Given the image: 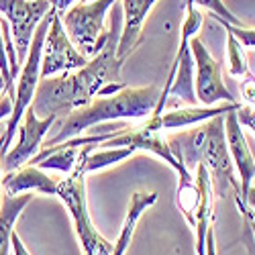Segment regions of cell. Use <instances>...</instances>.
Returning a JSON list of instances; mask_svg holds the SVG:
<instances>
[{
	"label": "cell",
	"mask_w": 255,
	"mask_h": 255,
	"mask_svg": "<svg viewBox=\"0 0 255 255\" xmlns=\"http://www.w3.org/2000/svg\"><path fill=\"white\" fill-rule=\"evenodd\" d=\"M123 29V20L113 6V16L109 25V39L104 47L88 59V63L80 70L63 72L51 78H41L29 109L39 117H57V121L66 119L76 109H82L98 96L100 88L121 80L123 61L117 57V45Z\"/></svg>",
	"instance_id": "obj_1"
},
{
	"label": "cell",
	"mask_w": 255,
	"mask_h": 255,
	"mask_svg": "<svg viewBox=\"0 0 255 255\" xmlns=\"http://www.w3.org/2000/svg\"><path fill=\"white\" fill-rule=\"evenodd\" d=\"M167 143L172 147L176 159L182 161L190 172L196 169L198 163L206 167L212 192H217L221 198L233 192L235 200H241L239 178L225 137V115L194 125L192 131L169 135Z\"/></svg>",
	"instance_id": "obj_2"
},
{
	"label": "cell",
	"mask_w": 255,
	"mask_h": 255,
	"mask_svg": "<svg viewBox=\"0 0 255 255\" xmlns=\"http://www.w3.org/2000/svg\"><path fill=\"white\" fill-rule=\"evenodd\" d=\"M159 94L161 90L157 86H143V88L125 86L117 94L92 98L90 104L76 109L66 119L57 121L53 125L55 133L51 137H45L41 147H51L72 137H78L96 125L117 123V121H143L155 111Z\"/></svg>",
	"instance_id": "obj_3"
},
{
	"label": "cell",
	"mask_w": 255,
	"mask_h": 255,
	"mask_svg": "<svg viewBox=\"0 0 255 255\" xmlns=\"http://www.w3.org/2000/svg\"><path fill=\"white\" fill-rule=\"evenodd\" d=\"M98 145H86L78 165L66 174L61 180H57V192L55 196L63 202L66 210L74 221V229L80 241V247L84 255H113L115 243L106 241L98 229L94 227L90 212H88V200H86V169H84V157L92 153Z\"/></svg>",
	"instance_id": "obj_4"
},
{
	"label": "cell",
	"mask_w": 255,
	"mask_h": 255,
	"mask_svg": "<svg viewBox=\"0 0 255 255\" xmlns=\"http://www.w3.org/2000/svg\"><path fill=\"white\" fill-rule=\"evenodd\" d=\"M55 10L51 8V12L37 25L33 39H31V47L27 53L25 63L20 66V74L16 78V88H14V98H12V113L6 119V129L0 133V141H2V153H6L12 145V139L16 135V127L23 119L25 111L31 106L37 84L41 80V53H43V43H45V35L49 31L51 18H53Z\"/></svg>",
	"instance_id": "obj_5"
},
{
	"label": "cell",
	"mask_w": 255,
	"mask_h": 255,
	"mask_svg": "<svg viewBox=\"0 0 255 255\" xmlns=\"http://www.w3.org/2000/svg\"><path fill=\"white\" fill-rule=\"evenodd\" d=\"M117 4V0H90L76 2L70 10L61 14L72 43L88 59L94 57L109 39V29H104L106 12Z\"/></svg>",
	"instance_id": "obj_6"
},
{
	"label": "cell",
	"mask_w": 255,
	"mask_h": 255,
	"mask_svg": "<svg viewBox=\"0 0 255 255\" xmlns=\"http://www.w3.org/2000/svg\"><path fill=\"white\" fill-rule=\"evenodd\" d=\"M100 147H133V149H141V151H149L161 159H165V163L172 165L180 182H192L194 176L192 172L176 159V155L172 153V147H169L167 139L163 137V123H161V113H151L147 119H143L139 125L133 127H125V129L115 135L113 139L100 143Z\"/></svg>",
	"instance_id": "obj_7"
},
{
	"label": "cell",
	"mask_w": 255,
	"mask_h": 255,
	"mask_svg": "<svg viewBox=\"0 0 255 255\" xmlns=\"http://www.w3.org/2000/svg\"><path fill=\"white\" fill-rule=\"evenodd\" d=\"M0 12L10 25L16 59L23 66L37 25L51 12L49 0H0Z\"/></svg>",
	"instance_id": "obj_8"
},
{
	"label": "cell",
	"mask_w": 255,
	"mask_h": 255,
	"mask_svg": "<svg viewBox=\"0 0 255 255\" xmlns=\"http://www.w3.org/2000/svg\"><path fill=\"white\" fill-rule=\"evenodd\" d=\"M88 63V57L80 53L78 47L72 43V39L63 27L61 14H53L49 31L45 35L43 53H41V78H51L63 72L80 70Z\"/></svg>",
	"instance_id": "obj_9"
},
{
	"label": "cell",
	"mask_w": 255,
	"mask_h": 255,
	"mask_svg": "<svg viewBox=\"0 0 255 255\" xmlns=\"http://www.w3.org/2000/svg\"><path fill=\"white\" fill-rule=\"evenodd\" d=\"M190 51L194 57V86L196 98L202 106H217L219 102H237L223 82V66L208 53L198 37L190 39Z\"/></svg>",
	"instance_id": "obj_10"
},
{
	"label": "cell",
	"mask_w": 255,
	"mask_h": 255,
	"mask_svg": "<svg viewBox=\"0 0 255 255\" xmlns=\"http://www.w3.org/2000/svg\"><path fill=\"white\" fill-rule=\"evenodd\" d=\"M57 123V117H47L39 119L31 109L25 111L23 119H20L16 131H18V141L10 145V149L2 155V172H14V169L27 165L41 149L45 137L53 129V125Z\"/></svg>",
	"instance_id": "obj_11"
},
{
	"label": "cell",
	"mask_w": 255,
	"mask_h": 255,
	"mask_svg": "<svg viewBox=\"0 0 255 255\" xmlns=\"http://www.w3.org/2000/svg\"><path fill=\"white\" fill-rule=\"evenodd\" d=\"M225 137H227V147H229L233 165H235V172L239 178L241 200H245L247 190L253 186V180H255V157L249 149L247 137L243 133V127L237 121L235 111L225 115Z\"/></svg>",
	"instance_id": "obj_12"
},
{
	"label": "cell",
	"mask_w": 255,
	"mask_h": 255,
	"mask_svg": "<svg viewBox=\"0 0 255 255\" xmlns=\"http://www.w3.org/2000/svg\"><path fill=\"white\" fill-rule=\"evenodd\" d=\"M163 88L167 92V98L169 96L180 98L188 102V106L198 104L196 86H194V57H192V51H190V41L188 43L180 41V49L176 53V59L172 63V70H169Z\"/></svg>",
	"instance_id": "obj_13"
},
{
	"label": "cell",
	"mask_w": 255,
	"mask_h": 255,
	"mask_svg": "<svg viewBox=\"0 0 255 255\" xmlns=\"http://www.w3.org/2000/svg\"><path fill=\"white\" fill-rule=\"evenodd\" d=\"M157 0H123V29L117 45V57L125 61L141 41V29L147 14L151 12Z\"/></svg>",
	"instance_id": "obj_14"
},
{
	"label": "cell",
	"mask_w": 255,
	"mask_h": 255,
	"mask_svg": "<svg viewBox=\"0 0 255 255\" xmlns=\"http://www.w3.org/2000/svg\"><path fill=\"white\" fill-rule=\"evenodd\" d=\"M2 192L16 196V194H25V192H41V194H49L55 196L57 192V180L45 174L41 167L37 165H23L14 169V172L4 174L2 178Z\"/></svg>",
	"instance_id": "obj_15"
},
{
	"label": "cell",
	"mask_w": 255,
	"mask_h": 255,
	"mask_svg": "<svg viewBox=\"0 0 255 255\" xmlns=\"http://www.w3.org/2000/svg\"><path fill=\"white\" fill-rule=\"evenodd\" d=\"M241 102H223L217 106H186V109H174L161 113L163 131L174 129H186V127H194L200 123H206L215 117H223L231 111H237Z\"/></svg>",
	"instance_id": "obj_16"
},
{
	"label": "cell",
	"mask_w": 255,
	"mask_h": 255,
	"mask_svg": "<svg viewBox=\"0 0 255 255\" xmlns=\"http://www.w3.org/2000/svg\"><path fill=\"white\" fill-rule=\"evenodd\" d=\"M157 202V192H147V190H139L131 196V202H129V210H127V217L123 221V227H121V233H119V239L115 243V251L113 255H125L127 253V247L131 245V239H133V233H135V227L139 223V219L143 217V212L153 206Z\"/></svg>",
	"instance_id": "obj_17"
},
{
	"label": "cell",
	"mask_w": 255,
	"mask_h": 255,
	"mask_svg": "<svg viewBox=\"0 0 255 255\" xmlns=\"http://www.w3.org/2000/svg\"><path fill=\"white\" fill-rule=\"evenodd\" d=\"M33 192L25 194H4L2 202H0V255H10V241H12V233H14V223L20 217V212L25 210V206L31 202Z\"/></svg>",
	"instance_id": "obj_18"
},
{
	"label": "cell",
	"mask_w": 255,
	"mask_h": 255,
	"mask_svg": "<svg viewBox=\"0 0 255 255\" xmlns=\"http://www.w3.org/2000/svg\"><path fill=\"white\" fill-rule=\"evenodd\" d=\"M135 151L137 149H133V147H106L102 151H92L84 157V169H86V174L106 169L111 165H117L125 159H129L131 155H135Z\"/></svg>",
	"instance_id": "obj_19"
},
{
	"label": "cell",
	"mask_w": 255,
	"mask_h": 255,
	"mask_svg": "<svg viewBox=\"0 0 255 255\" xmlns=\"http://www.w3.org/2000/svg\"><path fill=\"white\" fill-rule=\"evenodd\" d=\"M200 204V190L196 186V182H180L178 186V206L184 212L186 221L196 227V210Z\"/></svg>",
	"instance_id": "obj_20"
},
{
	"label": "cell",
	"mask_w": 255,
	"mask_h": 255,
	"mask_svg": "<svg viewBox=\"0 0 255 255\" xmlns=\"http://www.w3.org/2000/svg\"><path fill=\"white\" fill-rule=\"evenodd\" d=\"M227 59H229V74L231 76L243 78V76H247L251 72L245 47L241 45V41L235 39L231 33H227Z\"/></svg>",
	"instance_id": "obj_21"
},
{
	"label": "cell",
	"mask_w": 255,
	"mask_h": 255,
	"mask_svg": "<svg viewBox=\"0 0 255 255\" xmlns=\"http://www.w3.org/2000/svg\"><path fill=\"white\" fill-rule=\"evenodd\" d=\"M194 6H202V8L210 10V12L215 14V16H219V18L227 20L229 25L243 27V25H241V20H239L235 14H233V12L229 10V6L223 2V0H186V10L194 8Z\"/></svg>",
	"instance_id": "obj_22"
},
{
	"label": "cell",
	"mask_w": 255,
	"mask_h": 255,
	"mask_svg": "<svg viewBox=\"0 0 255 255\" xmlns=\"http://www.w3.org/2000/svg\"><path fill=\"white\" fill-rule=\"evenodd\" d=\"M212 18H215L217 23H219L227 33H231L235 39H239L243 47H255V29L237 27V25H229L227 20H223V18H219V16H215V14H212Z\"/></svg>",
	"instance_id": "obj_23"
},
{
	"label": "cell",
	"mask_w": 255,
	"mask_h": 255,
	"mask_svg": "<svg viewBox=\"0 0 255 255\" xmlns=\"http://www.w3.org/2000/svg\"><path fill=\"white\" fill-rule=\"evenodd\" d=\"M12 113V98L8 94H2L0 96V121L8 119Z\"/></svg>",
	"instance_id": "obj_24"
},
{
	"label": "cell",
	"mask_w": 255,
	"mask_h": 255,
	"mask_svg": "<svg viewBox=\"0 0 255 255\" xmlns=\"http://www.w3.org/2000/svg\"><path fill=\"white\" fill-rule=\"evenodd\" d=\"M10 249H12V253H10V255H31V253L27 251L25 243H23V241H20V237H18V233H12V241H10Z\"/></svg>",
	"instance_id": "obj_25"
},
{
	"label": "cell",
	"mask_w": 255,
	"mask_h": 255,
	"mask_svg": "<svg viewBox=\"0 0 255 255\" xmlns=\"http://www.w3.org/2000/svg\"><path fill=\"white\" fill-rule=\"evenodd\" d=\"M76 2H78V0H49L51 8H53L57 14H63L66 10H70V8H72Z\"/></svg>",
	"instance_id": "obj_26"
},
{
	"label": "cell",
	"mask_w": 255,
	"mask_h": 255,
	"mask_svg": "<svg viewBox=\"0 0 255 255\" xmlns=\"http://www.w3.org/2000/svg\"><path fill=\"white\" fill-rule=\"evenodd\" d=\"M206 255H217V243H215V231H212V225L206 231Z\"/></svg>",
	"instance_id": "obj_27"
},
{
	"label": "cell",
	"mask_w": 255,
	"mask_h": 255,
	"mask_svg": "<svg viewBox=\"0 0 255 255\" xmlns=\"http://www.w3.org/2000/svg\"><path fill=\"white\" fill-rule=\"evenodd\" d=\"M245 206L249 208V210H253L255 212V186H251L249 190H247V194H245Z\"/></svg>",
	"instance_id": "obj_28"
},
{
	"label": "cell",
	"mask_w": 255,
	"mask_h": 255,
	"mask_svg": "<svg viewBox=\"0 0 255 255\" xmlns=\"http://www.w3.org/2000/svg\"><path fill=\"white\" fill-rule=\"evenodd\" d=\"M237 206H239V210H241V212H247V215L255 221V212H253V210H249V208L245 206V202H243V200H237Z\"/></svg>",
	"instance_id": "obj_29"
},
{
	"label": "cell",
	"mask_w": 255,
	"mask_h": 255,
	"mask_svg": "<svg viewBox=\"0 0 255 255\" xmlns=\"http://www.w3.org/2000/svg\"><path fill=\"white\" fill-rule=\"evenodd\" d=\"M243 217L247 219V223H249V227H251V233H253V239H255V221H253V219L247 215V212H243Z\"/></svg>",
	"instance_id": "obj_30"
},
{
	"label": "cell",
	"mask_w": 255,
	"mask_h": 255,
	"mask_svg": "<svg viewBox=\"0 0 255 255\" xmlns=\"http://www.w3.org/2000/svg\"><path fill=\"white\" fill-rule=\"evenodd\" d=\"M2 94H6V80L0 76V96H2Z\"/></svg>",
	"instance_id": "obj_31"
},
{
	"label": "cell",
	"mask_w": 255,
	"mask_h": 255,
	"mask_svg": "<svg viewBox=\"0 0 255 255\" xmlns=\"http://www.w3.org/2000/svg\"><path fill=\"white\" fill-rule=\"evenodd\" d=\"M82 2H90V0H82Z\"/></svg>",
	"instance_id": "obj_32"
}]
</instances>
